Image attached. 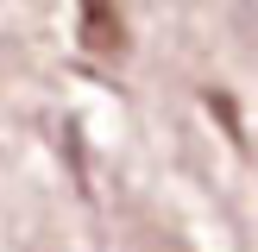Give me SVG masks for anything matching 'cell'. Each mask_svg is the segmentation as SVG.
<instances>
[{
  "label": "cell",
  "instance_id": "1",
  "mask_svg": "<svg viewBox=\"0 0 258 252\" xmlns=\"http://www.w3.org/2000/svg\"><path fill=\"white\" fill-rule=\"evenodd\" d=\"M82 44L95 50V57H120L126 50V25L113 7H82Z\"/></svg>",
  "mask_w": 258,
  "mask_h": 252
}]
</instances>
